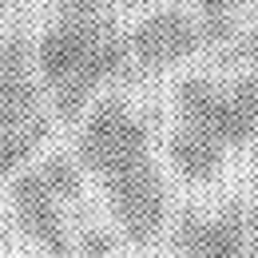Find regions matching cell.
Instances as JSON below:
<instances>
[{
  "instance_id": "obj_1",
  "label": "cell",
  "mask_w": 258,
  "mask_h": 258,
  "mask_svg": "<svg viewBox=\"0 0 258 258\" xmlns=\"http://www.w3.org/2000/svg\"><path fill=\"white\" fill-rule=\"evenodd\" d=\"M72 159L99 179L115 226L131 246H151L159 238L167 223V183L151 155L147 119L127 103V96H99L80 127Z\"/></svg>"
},
{
  "instance_id": "obj_2",
  "label": "cell",
  "mask_w": 258,
  "mask_h": 258,
  "mask_svg": "<svg viewBox=\"0 0 258 258\" xmlns=\"http://www.w3.org/2000/svg\"><path fill=\"white\" fill-rule=\"evenodd\" d=\"M32 64L44 80L40 88L52 92V111L64 123H76L92 92L123 72L127 36L111 20L107 0H60L56 20L32 48Z\"/></svg>"
},
{
  "instance_id": "obj_3",
  "label": "cell",
  "mask_w": 258,
  "mask_h": 258,
  "mask_svg": "<svg viewBox=\"0 0 258 258\" xmlns=\"http://www.w3.org/2000/svg\"><path fill=\"white\" fill-rule=\"evenodd\" d=\"M258 131V84L254 76L207 80L183 76L175 88V131L167 155L183 179H215L230 147L250 143Z\"/></svg>"
},
{
  "instance_id": "obj_4",
  "label": "cell",
  "mask_w": 258,
  "mask_h": 258,
  "mask_svg": "<svg viewBox=\"0 0 258 258\" xmlns=\"http://www.w3.org/2000/svg\"><path fill=\"white\" fill-rule=\"evenodd\" d=\"M0 131L36 139H48L52 131V119L44 111V88L32 64V40L20 28H12L0 44Z\"/></svg>"
},
{
  "instance_id": "obj_5",
  "label": "cell",
  "mask_w": 258,
  "mask_h": 258,
  "mask_svg": "<svg viewBox=\"0 0 258 258\" xmlns=\"http://www.w3.org/2000/svg\"><path fill=\"white\" fill-rule=\"evenodd\" d=\"M250 242H258V207L226 203L219 215H199L187 207L175 223L179 258H246Z\"/></svg>"
},
{
  "instance_id": "obj_6",
  "label": "cell",
  "mask_w": 258,
  "mask_h": 258,
  "mask_svg": "<svg viewBox=\"0 0 258 258\" xmlns=\"http://www.w3.org/2000/svg\"><path fill=\"white\" fill-rule=\"evenodd\" d=\"M203 48V32L183 8H155L151 16H143L127 36V56L147 72L179 64Z\"/></svg>"
},
{
  "instance_id": "obj_7",
  "label": "cell",
  "mask_w": 258,
  "mask_h": 258,
  "mask_svg": "<svg viewBox=\"0 0 258 258\" xmlns=\"http://www.w3.org/2000/svg\"><path fill=\"white\" fill-rule=\"evenodd\" d=\"M12 211H16V226L24 234H32L36 242L48 250L52 258H72V234H68L64 211H60V199L44 187L40 171H20L12 179Z\"/></svg>"
},
{
  "instance_id": "obj_8",
  "label": "cell",
  "mask_w": 258,
  "mask_h": 258,
  "mask_svg": "<svg viewBox=\"0 0 258 258\" xmlns=\"http://www.w3.org/2000/svg\"><path fill=\"white\" fill-rule=\"evenodd\" d=\"M199 4V32H203V44H230L234 32H238V8L242 0H195Z\"/></svg>"
},
{
  "instance_id": "obj_9",
  "label": "cell",
  "mask_w": 258,
  "mask_h": 258,
  "mask_svg": "<svg viewBox=\"0 0 258 258\" xmlns=\"http://www.w3.org/2000/svg\"><path fill=\"white\" fill-rule=\"evenodd\" d=\"M40 171V179H44V187L56 195L60 203L64 199H80V191H84V179H80V167H76V159L72 155H64V151H56V155H48V159L36 167Z\"/></svg>"
},
{
  "instance_id": "obj_10",
  "label": "cell",
  "mask_w": 258,
  "mask_h": 258,
  "mask_svg": "<svg viewBox=\"0 0 258 258\" xmlns=\"http://www.w3.org/2000/svg\"><path fill=\"white\" fill-rule=\"evenodd\" d=\"M80 254L107 258V254H111V234L99 230V226H84V230H80Z\"/></svg>"
},
{
  "instance_id": "obj_11",
  "label": "cell",
  "mask_w": 258,
  "mask_h": 258,
  "mask_svg": "<svg viewBox=\"0 0 258 258\" xmlns=\"http://www.w3.org/2000/svg\"><path fill=\"white\" fill-rule=\"evenodd\" d=\"M226 60H246V64L254 68L250 76H254V84H258V24L246 36H238V40H234V48L226 52Z\"/></svg>"
},
{
  "instance_id": "obj_12",
  "label": "cell",
  "mask_w": 258,
  "mask_h": 258,
  "mask_svg": "<svg viewBox=\"0 0 258 258\" xmlns=\"http://www.w3.org/2000/svg\"><path fill=\"white\" fill-rule=\"evenodd\" d=\"M107 4H123V8H131V4H139V0H107Z\"/></svg>"
},
{
  "instance_id": "obj_13",
  "label": "cell",
  "mask_w": 258,
  "mask_h": 258,
  "mask_svg": "<svg viewBox=\"0 0 258 258\" xmlns=\"http://www.w3.org/2000/svg\"><path fill=\"white\" fill-rule=\"evenodd\" d=\"M0 238H4V230H0Z\"/></svg>"
}]
</instances>
